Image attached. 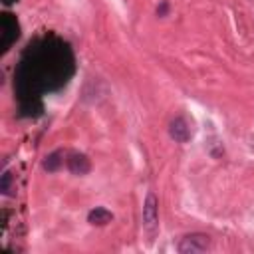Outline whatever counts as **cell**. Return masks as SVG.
Instances as JSON below:
<instances>
[{"label":"cell","instance_id":"obj_10","mask_svg":"<svg viewBox=\"0 0 254 254\" xmlns=\"http://www.w3.org/2000/svg\"><path fill=\"white\" fill-rule=\"evenodd\" d=\"M167 8H169V4H167V0H163L161 6L157 8V14H159V16H165V14H167Z\"/></svg>","mask_w":254,"mask_h":254},{"label":"cell","instance_id":"obj_5","mask_svg":"<svg viewBox=\"0 0 254 254\" xmlns=\"http://www.w3.org/2000/svg\"><path fill=\"white\" fill-rule=\"evenodd\" d=\"M169 135L171 139H175L177 143H187L190 139V127L187 123L185 117H175L169 123Z\"/></svg>","mask_w":254,"mask_h":254},{"label":"cell","instance_id":"obj_11","mask_svg":"<svg viewBox=\"0 0 254 254\" xmlns=\"http://www.w3.org/2000/svg\"><path fill=\"white\" fill-rule=\"evenodd\" d=\"M14 2H18V0H4V4H14Z\"/></svg>","mask_w":254,"mask_h":254},{"label":"cell","instance_id":"obj_3","mask_svg":"<svg viewBox=\"0 0 254 254\" xmlns=\"http://www.w3.org/2000/svg\"><path fill=\"white\" fill-rule=\"evenodd\" d=\"M208 248H210V238L202 232L187 234L179 242V252L181 254H198V252H206Z\"/></svg>","mask_w":254,"mask_h":254},{"label":"cell","instance_id":"obj_6","mask_svg":"<svg viewBox=\"0 0 254 254\" xmlns=\"http://www.w3.org/2000/svg\"><path fill=\"white\" fill-rule=\"evenodd\" d=\"M67 169L73 175H87L89 169H91V163L83 153H71L67 157Z\"/></svg>","mask_w":254,"mask_h":254},{"label":"cell","instance_id":"obj_4","mask_svg":"<svg viewBox=\"0 0 254 254\" xmlns=\"http://www.w3.org/2000/svg\"><path fill=\"white\" fill-rule=\"evenodd\" d=\"M143 224L147 228V232H155L159 226V198L155 196V192H149L145 196L143 202Z\"/></svg>","mask_w":254,"mask_h":254},{"label":"cell","instance_id":"obj_7","mask_svg":"<svg viewBox=\"0 0 254 254\" xmlns=\"http://www.w3.org/2000/svg\"><path fill=\"white\" fill-rule=\"evenodd\" d=\"M111 220H113V214L103 206H97V208L89 210V214H87V222L93 224V226H105Z\"/></svg>","mask_w":254,"mask_h":254},{"label":"cell","instance_id":"obj_2","mask_svg":"<svg viewBox=\"0 0 254 254\" xmlns=\"http://www.w3.org/2000/svg\"><path fill=\"white\" fill-rule=\"evenodd\" d=\"M0 28H2V34H0V54H6L10 50V46L18 40L20 26H18V20L10 12H4L2 18H0Z\"/></svg>","mask_w":254,"mask_h":254},{"label":"cell","instance_id":"obj_8","mask_svg":"<svg viewBox=\"0 0 254 254\" xmlns=\"http://www.w3.org/2000/svg\"><path fill=\"white\" fill-rule=\"evenodd\" d=\"M62 163H64V161H62V151H54V153H50V155L44 159V169H46L48 173H56Z\"/></svg>","mask_w":254,"mask_h":254},{"label":"cell","instance_id":"obj_9","mask_svg":"<svg viewBox=\"0 0 254 254\" xmlns=\"http://www.w3.org/2000/svg\"><path fill=\"white\" fill-rule=\"evenodd\" d=\"M10 181H12V175H10V173H4V175H2V181H0V190H2V194H10Z\"/></svg>","mask_w":254,"mask_h":254},{"label":"cell","instance_id":"obj_1","mask_svg":"<svg viewBox=\"0 0 254 254\" xmlns=\"http://www.w3.org/2000/svg\"><path fill=\"white\" fill-rule=\"evenodd\" d=\"M71 73L73 56L65 42L42 38L30 44L16 71V91L22 115H38L42 111L40 95L64 87Z\"/></svg>","mask_w":254,"mask_h":254}]
</instances>
